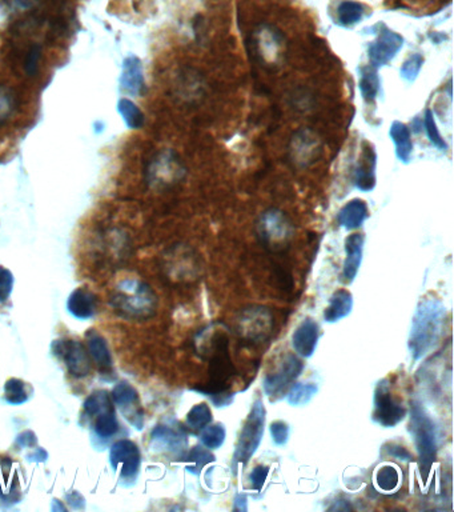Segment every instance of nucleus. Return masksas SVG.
<instances>
[{
    "label": "nucleus",
    "instance_id": "obj_1",
    "mask_svg": "<svg viewBox=\"0 0 454 512\" xmlns=\"http://www.w3.org/2000/svg\"><path fill=\"white\" fill-rule=\"evenodd\" d=\"M194 344L197 353L209 362V382L193 388V391L211 398L216 407H226L235 397L229 389L231 380L236 374L229 358V336L226 327L220 323L205 327L197 334Z\"/></svg>",
    "mask_w": 454,
    "mask_h": 512
},
{
    "label": "nucleus",
    "instance_id": "obj_2",
    "mask_svg": "<svg viewBox=\"0 0 454 512\" xmlns=\"http://www.w3.org/2000/svg\"><path fill=\"white\" fill-rule=\"evenodd\" d=\"M446 308L437 297H424L416 309L409 334L408 347L414 360H420L434 348L443 335Z\"/></svg>",
    "mask_w": 454,
    "mask_h": 512
},
{
    "label": "nucleus",
    "instance_id": "obj_3",
    "mask_svg": "<svg viewBox=\"0 0 454 512\" xmlns=\"http://www.w3.org/2000/svg\"><path fill=\"white\" fill-rule=\"evenodd\" d=\"M111 305L122 318L146 320L156 314L158 296L146 283L136 279H127L117 285Z\"/></svg>",
    "mask_w": 454,
    "mask_h": 512
},
{
    "label": "nucleus",
    "instance_id": "obj_4",
    "mask_svg": "<svg viewBox=\"0 0 454 512\" xmlns=\"http://www.w3.org/2000/svg\"><path fill=\"white\" fill-rule=\"evenodd\" d=\"M410 433L419 454L421 474L428 475L438 451L437 426L419 402L410 403Z\"/></svg>",
    "mask_w": 454,
    "mask_h": 512
},
{
    "label": "nucleus",
    "instance_id": "obj_5",
    "mask_svg": "<svg viewBox=\"0 0 454 512\" xmlns=\"http://www.w3.org/2000/svg\"><path fill=\"white\" fill-rule=\"evenodd\" d=\"M257 237L262 246L272 252L284 251L293 238L295 228L291 219L279 208L264 211L256 224Z\"/></svg>",
    "mask_w": 454,
    "mask_h": 512
},
{
    "label": "nucleus",
    "instance_id": "obj_6",
    "mask_svg": "<svg viewBox=\"0 0 454 512\" xmlns=\"http://www.w3.org/2000/svg\"><path fill=\"white\" fill-rule=\"evenodd\" d=\"M265 426V407L260 398L252 404L250 415L244 421L233 454V465H247L260 447Z\"/></svg>",
    "mask_w": 454,
    "mask_h": 512
},
{
    "label": "nucleus",
    "instance_id": "obj_7",
    "mask_svg": "<svg viewBox=\"0 0 454 512\" xmlns=\"http://www.w3.org/2000/svg\"><path fill=\"white\" fill-rule=\"evenodd\" d=\"M185 173L179 155L172 149H163L148 161L146 182L152 188H165L182 181Z\"/></svg>",
    "mask_w": 454,
    "mask_h": 512
},
{
    "label": "nucleus",
    "instance_id": "obj_8",
    "mask_svg": "<svg viewBox=\"0 0 454 512\" xmlns=\"http://www.w3.org/2000/svg\"><path fill=\"white\" fill-rule=\"evenodd\" d=\"M274 319L272 312L264 306L244 308L236 319V332L243 341L262 343L272 334Z\"/></svg>",
    "mask_w": 454,
    "mask_h": 512
},
{
    "label": "nucleus",
    "instance_id": "obj_9",
    "mask_svg": "<svg viewBox=\"0 0 454 512\" xmlns=\"http://www.w3.org/2000/svg\"><path fill=\"white\" fill-rule=\"evenodd\" d=\"M407 412H408L407 409L393 398L389 380L388 379L380 380L375 388L373 414H372L373 421L383 427L392 428L405 419Z\"/></svg>",
    "mask_w": 454,
    "mask_h": 512
},
{
    "label": "nucleus",
    "instance_id": "obj_10",
    "mask_svg": "<svg viewBox=\"0 0 454 512\" xmlns=\"http://www.w3.org/2000/svg\"><path fill=\"white\" fill-rule=\"evenodd\" d=\"M304 370L303 360L295 353H286L279 367L264 377L262 387L267 397L276 398L289 387Z\"/></svg>",
    "mask_w": 454,
    "mask_h": 512
},
{
    "label": "nucleus",
    "instance_id": "obj_11",
    "mask_svg": "<svg viewBox=\"0 0 454 512\" xmlns=\"http://www.w3.org/2000/svg\"><path fill=\"white\" fill-rule=\"evenodd\" d=\"M110 463L122 480L134 483L141 465V454L136 443L128 439L116 442L110 450Z\"/></svg>",
    "mask_w": 454,
    "mask_h": 512
},
{
    "label": "nucleus",
    "instance_id": "obj_12",
    "mask_svg": "<svg viewBox=\"0 0 454 512\" xmlns=\"http://www.w3.org/2000/svg\"><path fill=\"white\" fill-rule=\"evenodd\" d=\"M377 38L369 45L368 57L371 66L376 69H381L389 64L395 57H397L400 50L404 46L402 35L386 27L385 24L378 25Z\"/></svg>",
    "mask_w": 454,
    "mask_h": 512
},
{
    "label": "nucleus",
    "instance_id": "obj_13",
    "mask_svg": "<svg viewBox=\"0 0 454 512\" xmlns=\"http://www.w3.org/2000/svg\"><path fill=\"white\" fill-rule=\"evenodd\" d=\"M111 397L115 406L119 409L120 414L129 421L136 430H141L144 426V416L140 404V398L136 388L131 383L122 380L115 386Z\"/></svg>",
    "mask_w": 454,
    "mask_h": 512
},
{
    "label": "nucleus",
    "instance_id": "obj_14",
    "mask_svg": "<svg viewBox=\"0 0 454 512\" xmlns=\"http://www.w3.org/2000/svg\"><path fill=\"white\" fill-rule=\"evenodd\" d=\"M55 353L60 355L69 374L81 379L91 374V359L88 350L79 341H57L54 343Z\"/></svg>",
    "mask_w": 454,
    "mask_h": 512
},
{
    "label": "nucleus",
    "instance_id": "obj_15",
    "mask_svg": "<svg viewBox=\"0 0 454 512\" xmlns=\"http://www.w3.org/2000/svg\"><path fill=\"white\" fill-rule=\"evenodd\" d=\"M187 444V433L182 427L176 428L159 424L151 433V447L160 454L180 456L185 451Z\"/></svg>",
    "mask_w": 454,
    "mask_h": 512
},
{
    "label": "nucleus",
    "instance_id": "obj_16",
    "mask_svg": "<svg viewBox=\"0 0 454 512\" xmlns=\"http://www.w3.org/2000/svg\"><path fill=\"white\" fill-rule=\"evenodd\" d=\"M376 169H377V154L376 149L369 142L363 140V151L357 161L354 170V184L356 187L363 191H372L376 187Z\"/></svg>",
    "mask_w": 454,
    "mask_h": 512
},
{
    "label": "nucleus",
    "instance_id": "obj_17",
    "mask_svg": "<svg viewBox=\"0 0 454 512\" xmlns=\"http://www.w3.org/2000/svg\"><path fill=\"white\" fill-rule=\"evenodd\" d=\"M120 89L123 91L139 96L143 95L146 90V79H144V69L143 62L140 57L131 54L124 57L122 63V74H120Z\"/></svg>",
    "mask_w": 454,
    "mask_h": 512
},
{
    "label": "nucleus",
    "instance_id": "obj_18",
    "mask_svg": "<svg viewBox=\"0 0 454 512\" xmlns=\"http://www.w3.org/2000/svg\"><path fill=\"white\" fill-rule=\"evenodd\" d=\"M320 151V143L316 135L310 130L297 131L292 139V158L300 166H308L315 161Z\"/></svg>",
    "mask_w": 454,
    "mask_h": 512
},
{
    "label": "nucleus",
    "instance_id": "obj_19",
    "mask_svg": "<svg viewBox=\"0 0 454 512\" xmlns=\"http://www.w3.org/2000/svg\"><path fill=\"white\" fill-rule=\"evenodd\" d=\"M318 324L313 319L303 320L292 336V346L297 355L310 358L318 347Z\"/></svg>",
    "mask_w": 454,
    "mask_h": 512
},
{
    "label": "nucleus",
    "instance_id": "obj_20",
    "mask_svg": "<svg viewBox=\"0 0 454 512\" xmlns=\"http://www.w3.org/2000/svg\"><path fill=\"white\" fill-rule=\"evenodd\" d=\"M363 243H365V237L360 232H354L345 239L347 258L342 268V278L344 282L347 283L353 282L360 270V266L363 262Z\"/></svg>",
    "mask_w": 454,
    "mask_h": 512
},
{
    "label": "nucleus",
    "instance_id": "obj_21",
    "mask_svg": "<svg viewBox=\"0 0 454 512\" xmlns=\"http://www.w3.org/2000/svg\"><path fill=\"white\" fill-rule=\"evenodd\" d=\"M87 339V350L91 355L93 362L98 365L99 371L105 375H110L114 368V360L112 355L110 351L108 343L104 339L102 334L98 331L90 330L86 334Z\"/></svg>",
    "mask_w": 454,
    "mask_h": 512
},
{
    "label": "nucleus",
    "instance_id": "obj_22",
    "mask_svg": "<svg viewBox=\"0 0 454 512\" xmlns=\"http://www.w3.org/2000/svg\"><path fill=\"white\" fill-rule=\"evenodd\" d=\"M67 309L74 318L87 320L96 312V296L88 288H76L67 300Z\"/></svg>",
    "mask_w": 454,
    "mask_h": 512
},
{
    "label": "nucleus",
    "instance_id": "obj_23",
    "mask_svg": "<svg viewBox=\"0 0 454 512\" xmlns=\"http://www.w3.org/2000/svg\"><path fill=\"white\" fill-rule=\"evenodd\" d=\"M369 217V208L363 199H352L341 207L337 220L341 227L347 229H356L363 224V222Z\"/></svg>",
    "mask_w": 454,
    "mask_h": 512
},
{
    "label": "nucleus",
    "instance_id": "obj_24",
    "mask_svg": "<svg viewBox=\"0 0 454 512\" xmlns=\"http://www.w3.org/2000/svg\"><path fill=\"white\" fill-rule=\"evenodd\" d=\"M389 137L395 143L396 147V157L402 163H409L412 152H413V142H412V132L410 128L405 123L395 120L389 128Z\"/></svg>",
    "mask_w": 454,
    "mask_h": 512
},
{
    "label": "nucleus",
    "instance_id": "obj_25",
    "mask_svg": "<svg viewBox=\"0 0 454 512\" xmlns=\"http://www.w3.org/2000/svg\"><path fill=\"white\" fill-rule=\"evenodd\" d=\"M353 296L348 290H337L330 296V305L324 311V319L328 323H336L352 312Z\"/></svg>",
    "mask_w": 454,
    "mask_h": 512
},
{
    "label": "nucleus",
    "instance_id": "obj_26",
    "mask_svg": "<svg viewBox=\"0 0 454 512\" xmlns=\"http://www.w3.org/2000/svg\"><path fill=\"white\" fill-rule=\"evenodd\" d=\"M380 86H381V80H380L376 67L369 64V66L360 69L359 89H360L361 96L365 102H375L378 96V92H380Z\"/></svg>",
    "mask_w": 454,
    "mask_h": 512
},
{
    "label": "nucleus",
    "instance_id": "obj_27",
    "mask_svg": "<svg viewBox=\"0 0 454 512\" xmlns=\"http://www.w3.org/2000/svg\"><path fill=\"white\" fill-rule=\"evenodd\" d=\"M365 7L356 0H342L336 8L337 23L342 27H353L363 21Z\"/></svg>",
    "mask_w": 454,
    "mask_h": 512
},
{
    "label": "nucleus",
    "instance_id": "obj_28",
    "mask_svg": "<svg viewBox=\"0 0 454 512\" xmlns=\"http://www.w3.org/2000/svg\"><path fill=\"white\" fill-rule=\"evenodd\" d=\"M117 113L129 130H140L146 122L143 111L139 108L136 103L128 98H122L117 102Z\"/></svg>",
    "mask_w": 454,
    "mask_h": 512
},
{
    "label": "nucleus",
    "instance_id": "obj_29",
    "mask_svg": "<svg viewBox=\"0 0 454 512\" xmlns=\"http://www.w3.org/2000/svg\"><path fill=\"white\" fill-rule=\"evenodd\" d=\"M93 418V431L100 439H110L119 431V421L116 419L114 409L104 411Z\"/></svg>",
    "mask_w": 454,
    "mask_h": 512
},
{
    "label": "nucleus",
    "instance_id": "obj_30",
    "mask_svg": "<svg viewBox=\"0 0 454 512\" xmlns=\"http://www.w3.org/2000/svg\"><path fill=\"white\" fill-rule=\"evenodd\" d=\"M215 460V456L212 455L203 445H196L184 457V462L187 463V470L193 474L199 475L202 470L206 465L212 463Z\"/></svg>",
    "mask_w": 454,
    "mask_h": 512
},
{
    "label": "nucleus",
    "instance_id": "obj_31",
    "mask_svg": "<svg viewBox=\"0 0 454 512\" xmlns=\"http://www.w3.org/2000/svg\"><path fill=\"white\" fill-rule=\"evenodd\" d=\"M212 421V411L206 403H200L193 406L187 414V427L192 431H202Z\"/></svg>",
    "mask_w": 454,
    "mask_h": 512
},
{
    "label": "nucleus",
    "instance_id": "obj_32",
    "mask_svg": "<svg viewBox=\"0 0 454 512\" xmlns=\"http://www.w3.org/2000/svg\"><path fill=\"white\" fill-rule=\"evenodd\" d=\"M318 391V386L315 383H296L289 389L286 402L291 406H304L313 399Z\"/></svg>",
    "mask_w": 454,
    "mask_h": 512
},
{
    "label": "nucleus",
    "instance_id": "obj_33",
    "mask_svg": "<svg viewBox=\"0 0 454 512\" xmlns=\"http://www.w3.org/2000/svg\"><path fill=\"white\" fill-rule=\"evenodd\" d=\"M83 407H84V412L90 418H93V416L102 414L104 411L114 409L112 402H111L107 391H96V392L91 394L88 398L86 399Z\"/></svg>",
    "mask_w": 454,
    "mask_h": 512
},
{
    "label": "nucleus",
    "instance_id": "obj_34",
    "mask_svg": "<svg viewBox=\"0 0 454 512\" xmlns=\"http://www.w3.org/2000/svg\"><path fill=\"white\" fill-rule=\"evenodd\" d=\"M4 399L8 404L19 406L28 400V394L25 391V383L21 379L12 377L4 385Z\"/></svg>",
    "mask_w": 454,
    "mask_h": 512
},
{
    "label": "nucleus",
    "instance_id": "obj_35",
    "mask_svg": "<svg viewBox=\"0 0 454 512\" xmlns=\"http://www.w3.org/2000/svg\"><path fill=\"white\" fill-rule=\"evenodd\" d=\"M400 480H401L400 472L396 467H381L376 472V484L384 492H392V491L397 489L400 486Z\"/></svg>",
    "mask_w": 454,
    "mask_h": 512
},
{
    "label": "nucleus",
    "instance_id": "obj_36",
    "mask_svg": "<svg viewBox=\"0 0 454 512\" xmlns=\"http://www.w3.org/2000/svg\"><path fill=\"white\" fill-rule=\"evenodd\" d=\"M226 427L221 423H216L209 427H206L202 433V443L204 444L209 450H217L226 442Z\"/></svg>",
    "mask_w": 454,
    "mask_h": 512
},
{
    "label": "nucleus",
    "instance_id": "obj_37",
    "mask_svg": "<svg viewBox=\"0 0 454 512\" xmlns=\"http://www.w3.org/2000/svg\"><path fill=\"white\" fill-rule=\"evenodd\" d=\"M424 125H425V131H426V135L429 137L431 144L436 146L438 149L446 151L448 149V143H446V140L443 139L441 132H440V128L436 123V118H434V114H433L431 110L425 111Z\"/></svg>",
    "mask_w": 454,
    "mask_h": 512
},
{
    "label": "nucleus",
    "instance_id": "obj_38",
    "mask_svg": "<svg viewBox=\"0 0 454 512\" xmlns=\"http://www.w3.org/2000/svg\"><path fill=\"white\" fill-rule=\"evenodd\" d=\"M425 59L421 54H410L402 63L401 69H400V75L404 80H407L409 83H413L414 80L419 78L421 69L424 66Z\"/></svg>",
    "mask_w": 454,
    "mask_h": 512
},
{
    "label": "nucleus",
    "instance_id": "obj_39",
    "mask_svg": "<svg viewBox=\"0 0 454 512\" xmlns=\"http://www.w3.org/2000/svg\"><path fill=\"white\" fill-rule=\"evenodd\" d=\"M16 98L11 89L0 87V125L6 123L15 111Z\"/></svg>",
    "mask_w": 454,
    "mask_h": 512
},
{
    "label": "nucleus",
    "instance_id": "obj_40",
    "mask_svg": "<svg viewBox=\"0 0 454 512\" xmlns=\"http://www.w3.org/2000/svg\"><path fill=\"white\" fill-rule=\"evenodd\" d=\"M42 59V46L36 45L33 46L28 52H27V57H25V63H24V69H25V74L28 76H35L37 69H39V62Z\"/></svg>",
    "mask_w": 454,
    "mask_h": 512
},
{
    "label": "nucleus",
    "instance_id": "obj_41",
    "mask_svg": "<svg viewBox=\"0 0 454 512\" xmlns=\"http://www.w3.org/2000/svg\"><path fill=\"white\" fill-rule=\"evenodd\" d=\"M13 275L6 267H0V303L6 302L12 292Z\"/></svg>",
    "mask_w": 454,
    "mask_h": 512
},
{
    "label": "nucleus",
    "instance_id": "obj_42",
    "mask_svg": "<svg viewBox=\"0 0 454 512\" xmlns=\"http://www.w3.org/2000/svg\"><path fill=\"white\" fill-rule=\"evenodd\" d=\"M272 440L277 445H284L289 438V426L283 421H273L269 427Z\"/></svg>",
    "mask_w": 454,
    "mask_h": 512
},
{
    "label": "nucleus",
    "instance_id": "obj_43",
    "mask_svg": "<svg viewBox=\"0 0 454 512\" xmlns=\"http://www.w3.org/2000/svg\"><path fill=\"white\" fill-rule=\"evenodd\" d=\"M269 475V467L260 466L255 467L250 474V487L256 491H262V486L265 484L267 479Z\"/></svg>",
    "mask_w": 454,
    "mask_h": 512
},
{
    "label": "nucleus",
    "instance_id": "obj_44",
    "mask_svg": "<svg viewBox=\"0 0 454 512\" xmlns=\"http://www.w3.org/2000/svg\"><path fill=\"white\" fill-rule=\"evenodd\" d=\"M16 445L21 448H27V447H34L37 443L36 435L33 431H24L16 438Z\"/></svg>",
    "mask_w": 454,
    "mask_h": 512
},
{
    "label": "nucleus",
    "instance_id": "obj_45",
    "mask_svg": "<svg viewBox=\"0 0 454 512\" xmlns=\"http://www.w3.org/2000/svg\"><path fill=\"white\" fill-rule=\"evenodd\" d=\"M388 453H389V455L395 456V457H397L400 460H405V462L412 460V454L409 453L407 448H404V447H401V445L390 444L389 448H388Z\"/></svg>",
    "mask_w": 454,
    "mask_h": 512
},
{
    "label": "nucleus",
    "instance_id": "obj_46",
    "mask_svg": "<svg viewBox=\"0 0 454 512\" xmlns=\"http://www.w3.org/2000/svg\"><path fill=\"white\" fill-rule=\"evenodd\" d=\"M66 499H67L69 506H71L72 508H75V510H83V508H84L86 501H84L83 495H81L80 492H78V491H72V492L67 494V495H66Z\"/></svg>",
    "mask_w": 454,
    "mask_h": 512
},
{
    "label": "nucleus",
    "instance_id": "obj_47",
    "mask_svg": "<svg viewBox=\"0 0 454 512\" xmlns=\"http://www.w3.org/2000/svg\"><path fill=\"white\" fill-rule=\"evenodd\" d=\"M47 457H48V454H47V451H45L43 448L35 450L34 453L28 456V459H30V460H34V462H46Z\"/></svg>",
    "mask_w": 454,
    "mask_h": 512
},
{
    "label": "nucleus",
    "instance_id": "obj_48",
    "mask_svg": "<svg viewBox=\"0 0 454 512\" xmlns=\"http://www.w3.org/2000/svg\"><path fill=\"white\" fill-rule=\"evenodd\" d=\"M235 511H247V496L245 495H238L235 499Z\"/></svg>",
    "mask_w": 454,
    "mask_h": 512
},
{
    "label": "nucleus",
    "instance_id": "obj_49",
    "mask_svg": "<svg viewBox=\"0 0 454 512\" xmlns=\"http://www.w3.org/2000/svg\"><path fill=\"white\" fill-rule=\"evenodd\" d=\"M104 131H105V123L103 120H95L93 122V132L96 135H100Z\"/></svg>",
    "mask_w": 454,
    "mask_h": 512
},
{
    "label": "nucleus",
    "instance_id": "obj_50",
    "mask_svg": "<svg viewBox=\"0 0 454 512\" xmlns=\"http://www.w3.org/2000/svg\"><path fill=\"white\" fill-rule=\"evenodd\" d=\"M52 511H66L67 508H66V506L64 504H62V501H57V499H54L52 501Z\"/></svg>",
    "mask_w": 454,
    "mask_h": 512
}]
</instances>
